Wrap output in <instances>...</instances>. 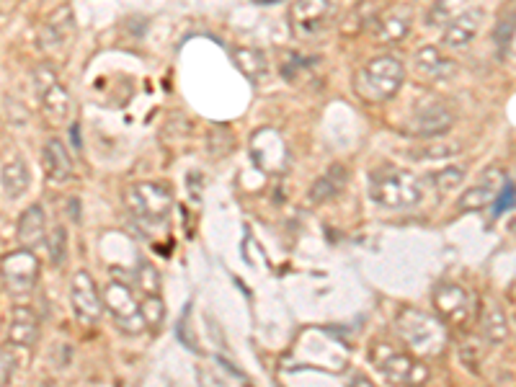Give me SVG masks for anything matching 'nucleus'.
Returning <instances> with one entry per match:
<instances>
[{"mask_svg": "<svg viewBox=\"0 0 516 387\" xmlns=\"http://www.w3.org/2000/svg\"><path fill=\"white\" fill-rule=\"evenodd\" d=\"M429 184L437 189V194H449V191L460 189L465 184V168L460 166H447L442 171L431 173Z\"/></svg>", "mask_w": 516, "mask_h": 387, "instance_id": "30", "label": "nucleus"}, {"mask_svg": "<svg viewBox=\"0 0 516 387\" xmlns=\"http://www.w3.org/2000/svg\"><path fill=\"white\" fill-rule=\"evenodd\" d=\"M16 240L21 243V248H31V251L47 240V215H44L42 204H31L21 212L19 225H16Z\"/></svg>", "mask_w": 516, "mask_h": 387, "instance_id": "21", "label": "nucleus"}, {"mask_svg": "<svg viewBox=\"0 0 516 387\" xmlns=\"http://www.w3.org/2000/svg\"><path fill=\"white\" fill-rule=\"evenodd\" d=\"M39 274H42V264L31 248H19L0 258V282L8 295H31L39 284Z\"/></svg>", "mask_w": 516, "mask_h": 387, "instance_id": "8", "label": "nucleus"}, {"mask_svg": "<svg viewBox=\"0 0 516 387\" xmlns=\"http://www.w3.org/2000/svg\"><path fill=\"white\" fill-rule=\"evenodd\" d=\"M42 163L50 184H65V181L73 179V158H70L68 148H65V142L60 137H50L44 142Z\"/></svg>", "mask_w": 516, "mask_h": 387, "instance_id": "20", "label": "nucleus"}, {"mask_svg": "<svg viewBox=\"0 0 516 387\" xmlns=\"http://www.w3.org/2000/svg\"><path fill=\"white\" fill-rule=\"evenodd\" d=\"M369 197L385 209H413L424 199V186L403 168H380L369 176Z\"/></svg>", "mask_w": 516, "mask_h": 387, "instance_id": "4", "label": "nucleus"}, {"mask_svg": "<svg viewBox=\"0 0 516 387\" xmlns=\"http://www.w3.org/2000/svg\"><path fill=\"white\" fill-rule=\"evenodd\" d=\"M70 308L86 326H96L104 315V292L88 271H75L70 279Z\"/></svg>", "mask_w": 516, "mask_h": 387, "instance_id": "13", "label": "nucleus"}, {"mask_svg": "<svg viewBox=\"0 0 516 387\" xmlns=\"http://www.w3.org/2000/svg\"><path fill=\"white\" fill-rule=\"evenodd\" d=\"M31 80H34V88H37V99L44 117L55 124L65 122L70 117V93L68 88L62 86L57 70L52 68L50 62H42V65L31 70Z\"/></svg>", "mask_w": 516, "mask_h": 387, "instance_id": "9", "label": "nucleus"}, {"mask_svg": "<svg viewBox=\"0 0 516 387\" xmlns=\"http://www.w3.org/2000/svg\"><path fill=\"white\" fill-rule=\"evenodd\" d=\"M413 73L418 75L421 83H431V86H439V83H447L457 75L455 60H449L447 55L437 50V47H421L413 55Z\"/></svg>", "mask_w": 516, "mask_h": 387, "instance_id": "16", "label": "nucleus"}, {"mask_svg": "<svg viewBox=\"0 0 516 387\" xmlns=\"http://www.w3.org/2000/svg\"><path fill=\"white\" fill-rule=\"evenodd\" d=\"M140 310L142 320H145V328H148L150 333H160V328L166 323V302L160 300V295H142Z\"/></svg>", "mask_w": 516, "mask_h": 387, "instance_id": "27", "label": "nucleus"}, {"mask_svg": "<svg viewBox=\"0 0 516 387\" xmlns=\"http://www.w3.org/2000/svg\"><path fill=\"white\" fill-rule=\"evenodd\" d=\"M475 323H478L480 338H483L488 346H501L506 338H509V318H506V313L498 308V305L480 310Z\"/></svg>", "mask_w": 516, "mask_h": 387, "instance_id": "24", "label": "nucleus"}, {"mask_svg": "<svg viewBox=\"0 0 516 387\" xmlns=\"http://www.w3.org/2000/svg\"><path fill=\"white\" fill-rule=\"evenodd\" d=\"M129 215L142 222H163L173 209V194L160 181H135L122 194Z\"/></svg>", "mask_w": 516, "mask_h": 387, "instance_id": "6", "label": "nucleus"}, {"mask_svg": "<svg viewBox=\"0 0 516 387\" xmlns=\"http://www.w3.org/2000/svg\"><path fill=\"white\" fill-rule=\"evenodd\" d=\"M506 176L498 168L483 173V181L478 186H470V189L457 199V209L460 212H480V209L491 207L493 199L498 197V191L504 189Z\"/></svg>", "mask_w": 516, "mask_h": 387, "instance_id": "17", "label": "nucleus"}, {"mask_svg": "<svg viewBox=\"0 0 516 387\" xmlns=\"http://www.w3.org/2000/svg\"><path fill=\"white\" fill-rule=\"evenodd\" d=\"M460 145L447 137H429V140H418L416 148L408 150L413 160H444L460 153Z\"/></svg>", "mask_w": 516, "mask_h": 387, "instance_id": "25", "label": "nucleus"}, {"mask_svg": "<svg viewBox=\"0 0 516 387\" xmlns=\"http://www.w3.org/2000/svg\"><path fill=\"white\" fill-rule=\"evenodd\" d=\"M457 122L455 109L444 101H431V104L418 106L411 114L406 129V135L413 140H429V137H444L452 132Z\"/></svg>", "mask_w": 516, "mask_h": 387, "instance_id": "11", "label": "nucleus"}, {"mask_svg": "<svg viewBox=\"0 0 516 387\" xmlns=\"http://www.w3.org/2000/svg\"><path fill=\"white\" fill-rule=\"evenodd\" d=\"M47 240H50V246L47 248H50L52 264L60 269V266L68 261V233H65V228H55Z\"/></svg>", "mask_w": 516, "mask_h": 387, "instance_id": "31", "label": "nucleus"}, {"mask_svg": "<svg viewBox=\"0 0 516 387\" xmlns=\"http://www.w3.org/2000/svg\"><path fill=\"white\" fill-rule=\"evenodd\" d=\"M42 336V323H39L37 313L31 308H13L11 318H8V344L19 346V349H34Z\"/></svg>", "mask_w": 516, "mask_h": 387, "instance_id": "19", "label": "nucleus"}, {"mask_svg": "<svg viewBox=\"0 0 516 387\" xmlns=\"http://www.w3.org/2000/svg\"><path fill=\"white\" fill-rule=\"evenodd\" d=\"M73 37H75L73 8L60 6L57 11H52L50 19L42 24L37 44L44 55H57V52H62L70 42H73Z\"/></svg>", "mask_w": 516, "mask_h": 387, "instance_id": "15", "label": "nucleus"}, {"mask_svg": "<svg viewBox=\"0 0 516 387\" xmlns=\"http://www.w3.org/2000/svg\"><path fill=\"white\" fill-rule=\"evenodd\" d=\"M235 65L248 80L258 83V80H264L266 73H269V62H266V55L256 47H238L235 50Z\"/></svg>", "mask_w": 516, "mask_h": 387, "instance_id": "26", "label": "nucleus"}, {"mask_svg": "<svg viewBox=\"0 0 516 387\" xmlns=\"http://www.w3.org/2000/svg\"><path fill=\"white\" fill-rule=\"evenodd\" d=\"M333 19L331 0H295L289 6V31L297 39H313L328 29Z\"/></svg>", "mask_w": 516, "mask_h": 387, "instance_id": "12", "label": "nucleus"}, {"mask_svg": "<svg viewBox=\"0 0 516 387\" xmlns=\"http://www.w3.org/2000/svg\"><path fill=\"white\" fill-rule=\"evenodd\" d=\"M406 83V65L393 55H380L354 73V93L367 104H385Z\"/></svg>", "mask_w": 516, "mask_h": 387, "instance_id": "2", "label": "nucleus"}, {"mask_svg": "<svg viewBox=\"0 0 516 387\" xmlns=\"http://www.w3.org/2000/svg\"><path fill=\"white\" fill-rule=\"evenodd\" d=\"M104 310L111 315L114 326L119 328L127 336H140L145 328V320H142L140 300L135 297V289L132 284L122 282V279H111L104 287Z\"/></svg>", "mask_w": 516, "mask_h": 387, "instance_id": "7", "label": "nucleus"}, {"mask_svg": "<svg viewBox=\"0 0 516 387\" xmlns=\"http://www.w3.org/2000/svg\"><path fill=\"white\" fill-rule=\"evenodd\" d=\"M346 184H349V168L341 166V163H336V166L328 168L323 176L315 179V184L310 186V191H308V199L313 204L331 202L333 197H338V194L344 191Z\"/></svg>", "mask_w": 516, "mask_h": 387, "instance_id": "23", "label": "nucleus"}, {"mask_svg": "<svg viewBox=\"0 0 516 387\" xmlns=\"http://www.w3.org/2000/svg\"><path fill=\"white\" fill-rule=\"evenodd\" d=\"M413 29V13L408 6H387L375 13V19L369 21L367 31L372 42L382 47H393L400 44L411 34Z\"/></svg>", "mask_w": 516, "mask_h": 387, "instance_id": "14", "label": "nucleus"}, {"mask_svg": "<svg viewBox=\"0 0 516 387\" xmlns=\"http://www.w3.org/2000/svg\"><path fill=\"white\" fill-rule=\"evenodd\" d=\"M248 150H251V158L256 163V168L266 176H282L289 168V145L284 140V135L274 127H261L251 135L248 142Z\"/></svg>", "mask_w": 516, "mask_h": 387, "instance_id": "10", "label": "nucleus"}, {"mask_svg": "<svg viewBox=\"0 0 516 387\" xmlns=\"http://www.w3.org/2000/svg\"><path fill=\"white\" fill-rule=\"evenodd\" d=\"M31 186V171L26 166V160L21 155H11L0 168V189L6 194V199L19 202Z\"/></svg>", "mask_w": 516, "mask_h": 387, "instance_id": "22", "label": "nucleus"}, {"mask_svg": "<svg viewBox=\"0 0 516 387\" xmlns=\"http://www.w3.org/2000/svg\"><path fill=\"white\" fill-rule=\"evenodd\" d=\"M132 279H135V287L140 289V295H160V287H163L160 284V271L150 261H145V258H140Z\"/></svg>", "mask_w": 516, "mask_h": 387, "instance_id": "28", "label": "nucleus"}, {"mask_svg": "<svg viewBox=\"0 0 516 387\" xmlns=\"http://www.w3.org/2000/svg\"><path fill=\"white\" fill-rule=\"evenodd\" d=\"M431 305L447 326L455 328H470L480 313L473 292L457 282H439L431 289Z\"/></svg>", "mask_w": 516, "mask_h": 387, "instance_id": "5", "label": "nucleus"}, {"mask_svg": "<svg viewBox=\"0 0 516 387\" xmlns=\"http://www.w3.org/2000/svg\"><path fill=\"white\" fill-rule=\"evenodd\" d=\"M498 44V52L504 57H514L516 60V13H509L501 19V24L496 26V34H493Z\"/></svg>", "mask_w": 516, "mask_h": 387, "instance_id": "29", "label": "nucleus"}, {"mask_svg": "<svg viewBox=\"0 0 516 387\" xmlns=\"http://www.w3.org/2000/svg\"><path fill=\"white\" fill-rule=\"evenodd\" d=\"M367 359L377 375L390 385H424L431 377L424 359L408 349H398L390 341H375L369 346Z\"/></svg>", "mask_w": 516, "mask_h": 387, "instance_id": "3", "label": "nucleus"}, {"mask_svg": "<svg viewBox=\"0 0 516 387\" xmlns=\"http://www.w3.org/2000/svg\"><path fill=\"white\" fill-rule=\"evenodd\" d=\"M480 26H483V11L480 8H467V11L457 13L455 19L444 26L442 42L449 50H462L467 44L478 37Z\"/></svg>", "mask_w": 516, "mask_h": 387, "instance_id": "18", "label": "nucleus"}, {"mask_svg": "<svg viewBox=\"0 0 516 387\" xmlns=\"http://www.w3.org/2000/svg\"><path fill=\"white\" fill-rule=\"evenodd\" d=\"M13 375H16V357L11 354V349L0 346V385H8Z\"/></svg>", "mask_w": 516, "mask_h": 387, "instance_id": "32", "label": "nucleus"}, {"mask_svg": "<svg viewBox=\"0 0 516 387\" xmlns=\"http://www.w3.org/2000/svg\"><path fill=\"white\" fill-rule=\"evenodd\" d=\"M395 333L411 354L426 359H442L449 349V326L439 315L406 305L395 315Z\"/></svg>", "mask_w": 516, "mask_h": 387, "instance_id": "1", "label": "nucleus"}]
</instances>
